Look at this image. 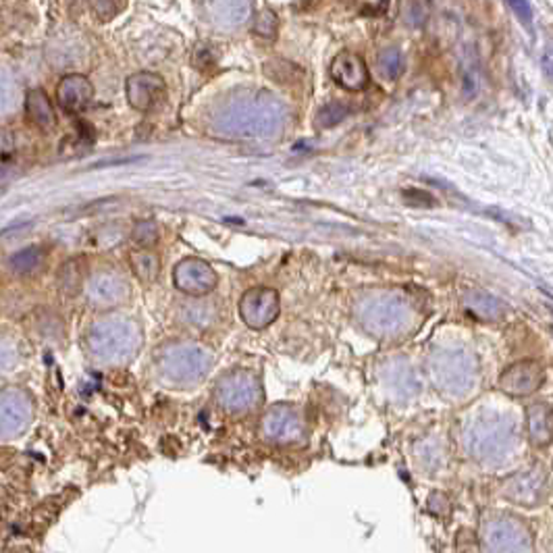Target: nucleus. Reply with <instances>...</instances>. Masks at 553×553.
I'll use <instances>...</instances> for the list:
<instances>
[{
    "instance_id": "nucleus-1",
    "label": "nucleus",
    "mask_w": 553,
    "mask_h": 553,
    "mask_svg": "<svg viewBox=\"0 0 553 553\" xmlns=\"http://www.w3.org/2000/svg\"><path fill=\"white\" fill-rule=\"evenodd\" d=\"M285 107L270 92H254L227 104L214 119V129L225 138H273L285 123Z\"/></svg>"
},
{
    "instance_id": "nucleus-2",
    "label": "nucleus",
    "mask_w": 553,
    "mask_h": 553,
    "mask_svg": "<svg viewBox=\"0 0 553 553\" xmlns=\"http://www.w3.org/2000/svg\"><path fill=\"white\" fill-rule=\"evenodd\" d=\"M85 352L92 360L107 366L132 362L144 346V335L133 318L107 315L90 325L84 337Z\"/></svg>"
},
{
    "instance_id": "nucleus-3",
    "label": "nucleus",
    "mask_w": 553,
    "mask_h": 553,
    "mask_svg": "<svg viewBox=\"0 0 553 553\" xmlns=\"http://www.w3.org/2000/svg\"><path fill=\"white\" fill-rule=\"evenodd\" d=\"M518 444L514 422L506 416H478L464 431L466 452L483 464H501Z\"/></svg>"
},
{
    "instance_id": "nucleus-4",
    "label": "nucleus",
    "mask_w": 553,
    "mask_h": 553,
    "mask_svg": "<svg viewBox=\"0 0 553 553\" xmlns=\"http://www.w3.org/2000/svg\"><path fill=\"white\" fill-rule=\"evenodd\" d=\"M155 365L173 385H194L211 371L212 354L194 341H169L156 349Z\"/></svg>"
},
{
    "instance_id": "nucleus-5",
    "label": "nucleus",
    "mask_w": 553,
    "mask_h": 553,
    "mask_svg": "<svg viewBox=\"0 0 553 553\" xmlns=\"http://www.w3.org/2000/svg\"><path fill=\"white\" fill-rule=\"evenodd\" d=\"M358 318L368 333L377 337H393L410 327L414 310L408 300L399 296H373L358 304Z\"/></svg>"
},
{
    "instance_id": "nucleus-6",
    "label": "nucleus",
    "mask_w": 553,
    "mask_h": 553,
    "mask_svg": "<svg viewBox=\"0 0 553 553\" xmlns=\"http://www.w3.org/2000/svg\"><path fill=\"white\" fill-rule=\"evenodd\" d=\"M262 397L260 381L254 373L244 371V368L223 374L214 387V399L229 414H245V412L256 410L262 404Z\"/></svg>"
},
{
    "instance_id": "nucleus-7",
    "label": "nucleus",
    "mask_w": 553,
    "mask_h": 553,
    "mask_svg": "<svg viewBox=\"0 0 553 553\" xmlns=\"http://www.w3.org/2000/svg\"><path fill=\"white\" fill-rule=\"evenodd\" d=\"M483 553H533L531 531L514 516H495L483 525Z\"/></svg>"
},
{
    "instance_id": "nucleus-8",
    "label": "nucleus",
    "mask_w": 553,
    "mask_h": 553,
    "mask_svg": "<svg viewBox=\"0 0 553 553\" xmlns=\"http://www.w3.org/2000/svg\"><path fill=\"white\" fill-rule=\"evenodd\" d=\"M431 374L435 385L447 396H462L472 387V362L462 352H439L431 360Z\"/></svg>"
},
{
    "instance_id": "nucleus-9",
    "label": "nucleus",
    "mask_w": 553,
    "mask_h": 553,
    "mask_svg": "<svg viewBox=\"0 0 553 553\" xmlns=\"http://www.w3.org/2000/svg\"><path fill=\"white\" fill-rule=\"evenodd\" d=\"M85 293H88L90 304L94 309L113 310L127 304V300L132 298V285H129V281L119 270L100 268L92 276H88Z\"/></svg>"
},
{
    "instance_id": "nucleus-10",
    "label": "nucleus",
    "mask_w": 553,
    "mask_h": 553,
    "mask_svg": "<svg viewBox=\"0 0 553 553\" xmlns=\"http://www.w3.org/2000/svg\"><path fill=\"white\" fill-rule=\"evenodd\" d=\"M34 419L32 397L23 389L0 391V439H15L26 433Z\"/></svg>"
},
{
    "instance_id": "nucleus-11",
    "label": "nucleus",
    "mask_w": 553,
    "mask_h": 553,
    "mask_svg": "<svg viewBox=\"0 0 553 553\" xmlns=\"http://www.w3.org/2000/svg\"><path fill=\"white\" fill-rule=\"evenodd\" d=\"M279 293L273 287H252L239 300V317L250 329L262 331L279 317Z\"/></svg>"
},
{
    "instance_id": "nucleus-12",
    "label": "nucleus",
    "mask_w": 553,
    "mask_h": 553,
    "mask_svg": "<svg viewBox=\"0 0 553 553\" xmlns=\"http://www.w3.org/2000/svg\"><path fill=\"white\" fill-rule=\"evenodd\" d=\"M173 281H175L177 290H180L181 293H186V296L204 298L211 292H214V287H217L219 284V276L206 260L189 256L175 264Z\"/></svg>"
},
{
    "instance_id": "nucleus-13",
    "label": "nucleus",
    "mask_w": 553,
    "mask_h": 553,
    "mask_svg": "<svg viewBox=\"0 0 553 553\" xmlns=\"http://www.w3.org/2000/svg\"><path fill=\"white\" fill-rule=\"evenodd\" d=\"M125 94L129 107L140 110V113H148L164 100L167 85H164V79L158 73L138 71L127 77Z\"/></svg>"
},
{
    "instance_id": "nucleus-14",
    "label": "nucleus",
    "mask_w": 553,
    "mask_h": 553,
    "mask_svg": "<svg viewBox=\"0 0 553 553\" xmlns=\"http://www.w3.org/2000/svg\"><path fill=\"white\" fill-rule=\"evenodd\" d=\"M262 435L275 444H293L304 435L302 416L292 405H273L262 419Z\"/></svg>"
},
{
    "instance_id": "nucleus-15",
    "label": "nucleus",
    "mask_w": 553,
    "mask_h": 553,
    "mask_svg": "<svg viewBox=\"0 0 553 553\" xmlns=\"http://www.w3.org/2000/svg\"><path fill=\"white\" fill-rule=\"evenodd\" d=\"M545 371L539 362H518L501 373L500 389L512 397L531 396L543 385Z\"/></svg>"
},
{
    "instance_id": "nucleus-16",
    "label": "nucleus",
    "mask_w": 553,
    "mask_h": 553,
    "mask_svg": "<svg viewBox=\"0 0 553 553\" xmlns=\"http://www.w3.org/2000/svg\"><path fill=\"white\" fill-rule=\"evenodd\" d=\"M503 495L512 503H520V506L533 508L545 501L547 497V477L541 470H528L522 475H516L509 478L503 487Z\"/></svg>"
},
{
    "instance_id": "nucleus-17",
    "label": "nucleus",
    "mask_w": 553,
    "mask_h": 553,
    "mask_svg": "<svg viewBox=\"0 0 553 553\" xmlns=\"http://www.w3.org/2000/svg\"><path fill=\"white\" fill-rule=\"evenodd\" d=\"M331 76L337 84L341 85L343 90L349 92H360L365 90L368 82H371V76H368V67L365 63V59L356 52H340L333 59V65H331Z\"/></svg>"
},
{
    "instance_id": "nucleus-18",
    "label": "nucleus",
    "mask_w": 553,
    "mask_h": 553,
    "mask_svg": "<svg viewBox=\"0 0 553 553\" xmlns=\"http://www.w3.org/2000/svg\"><path fill=\"white\" fill-rule=\"evenodd\" d=\"M57 98L59 104L69 113H82L94 98V85L90 84L88 77L79 76V73H71L65 76L57 85Z\"/></svg>"
},
{
    "instance_id": "nucleus-19",
    "label": "nucleus",
    "mask_w": 553,
    "mask_h": 553,
    "mask_svg": "<svg viewBox=\"0 0 553 553\" xmlns=\"http://www.w3.org/2000/svg\"><path fill=\"white\" fill-rule=\"evenodd\" d=\"M526 433L534 447H547L553 441V408L534 404L526 410Z\"/></svg>"
},
{
    "instance_id": "nucleus-20",
    "label": "nucleus",
    "mask_w": 553,
    "mask_h": 553,
    "mask_svg": "<svg viewBox=\"0 0 553 553\" xmlns=\"http://www.w3.org/2000/svg\"><path fill=\"white\" fill-rule=\"evenodd\" d=\"M26 113L28 119L32 121L36 127L42 129V132H52V129L57 127V113H54L51 98H48L44 90L36 88L28 92Z\"/></svg>"
},
{
    "instance_id": "nucleus-21",
    "label": "nucleus",
    "mask_w": 553,
    "mask_h": 553,
    "mask_svg": "<svg viewBox=\"0 0 553 553\" xmlns=\"http://www.w3.org/2000/svg\"><path fill=\"white\" fill-rule=\"evenodd\" d=\"M129 264H132L133 275L142 284L152 285L158 279V275H161V256H158L156 250L133 248L129 252Z\"/></svg>"
},
{
    "instance_id": "nucleus-22",
    "label": "nucleus",
    "mask_w": 553,
    "mask_h": 553,
    "mask_svg": "<svg viewBox=\"0 0 553 553\" xmlns=\"http://www.w3.org/2000/svg\"><path fill=\"white\" fill-rule=\"evenodd\" d=\"M212 21L225 28H236L248 20L252 13L250 3H208L204 4Z\"/></svg>"
},
{
    "instance_id": "nucleus-23",
    "label": "nucleus",
    "mask_w": 553,
    "mask_h": 553,
    "mask_svg": "<svg viewBox=\"0 0 553 553\" xmlns=\"http://www.w3.org/2000/svg\"><path fill=\"white\" fill-rule=\"evenodd\" d=\"M84 281H88V279H85V267H84L82 258H73V260L65 262L63 267L59 268L57 284L63 296H69V298L77 296V293L82 292Z\"/></svg>"
},
{
    "instance_id": "nucleus-24",
    "label": "nucleus",
    "mask_w": 553,
    "mask_h": 553,
    "mask_svg": "<svg viewBox=\"0 0 553 553\" xmlns=\"http://www.w3.org/2000/svg\"><path fill=\"white\" fill-rule=\"evenodd\" d=\"M466 306H469L472 315L485 318V321H500V318L506 315V309H503L500 300L489 296V293H485L481 290L470 292L469 296H466Z\"/></svg>"
},
{
    "instance_id": "nucleus-25",
    "label": "nucleus",
    "mask_w": 553,
    "mask_h": 553,
    "mask_svg": "<svg viewBox=\"0 0 553 553\" xmlns=\"http://www.w3.org/2000/svg\"><path fill=\"white\" fill-rule=\"evenodd\" d=\"M46 262V250L40 248V245H29V248H23L17 252V254L11 256V270L17 275H34L44 267Z\"/></svg>"
},
{
    "instance_id": "nucleus-26",
    "label": "nucleus",
    "mask_w": 553,
    "mask_h": 553,
    "mask_svg": "<svg viewBox=\"0 0 553 553\" xmlns=\"http://www.w3.org/2000/svg\"><path fill=\"white\" fill-rule=\"evenodd\" d=\"M158 237H161V231H158V225L155 220H138V223L133 225L132 242L135 248L155 250Z\"/></svg>"
},
{
    "instance_id": "nucleus-27",
    "label": "nucleus",
    "mask_w": 553,
    "mask_h": 553,
    "mask_svg": "<svg viewBox=\"0 0 553 553\" xmlns=\"http://www.w3.org/2000/svg\"><path fill=\"white\" fill-rule=\"evenodd\" d=\"M379 69L383 73V77L391 79V82H396V79L402 76L404 60L397 48H387V51L379 54Z\"/></svg>"
},
{
    "instance_id": "nucleus-28",
    "label": "nucleus",
    "mask_w": 553,
    "mask_h": 553,
    "mask_svg": "<svg viewBox=\"0 0 553 553\" xmlns=\"http://www.w3.org/2000/svg\"><path fill=\"white\" fill-rule=\"evenodd\" d=\"M348 115H349V107H346V104L329 102V104H325L321 110H318L317 127H321V129L333 127V125H337V123H341L343 119H346Z\"/></svg>"
},
{
    "instance_id": "nucleus-29",
    "label": "nucleus",
    "mask_w": 553,
    "mask_h": 553,
    "mask_svg": "<svg viewBox=\"0 0 553 553\" xmlns=\"http://www.w3.org/2000/svg\"><path fill=\"white\" fill-rule=\"evenodd\" d=\"M276 29H279V20H276V15L270 9H262L254 17V34L260 36V38L273 40L276 36Z\"/></svg>"
},
{
    "instance_id": "nucleus-30",
    "label": "nucleus",
    "mask_w": 553,
    "mask_h": 553,
    "mask_svg": "<svg viewBox=\"0 0 553 553\" xmlns=\"http://www.w3.org/2000/svg\"><path fill=\"white\" fill-rule=\"evenodd\" d=\"M127 4L125 3H113V0H100V3H92L90 9L94 11L96 20L98 21H110L115 20L116 15L121 13V11H125Z\"/></svg>"
},
{
    "instance_id": "nucleus-31",
    "label": "nucleus",
    "mask_w": 553,
    "mask_h": 553,
    "mask_svg": "<svg viewBox=\"0 0 553 553\" xmlns=\"http://www.w3.org/2000/svg\"><path fill=\"white\" fill-rule=\"evenodd\" d=\"M11 100H13V84H11V77L0 71V113L11 107Z\"/></svg>"
},
{
    "instance_id": "nucleus-32",
    "label": "nucleus",
    "mask_w": 553,
    "mask_h": 553,
    "mask_svg": "<svg viewBox=\"0 0 553 553\" xmlns=\"http://www.w3.org/2000/svg\"><path fill=\"white\" fill-rule=\"evenodd\" d=\"M509 7H512L516 13H518V17L522 21H526V23H531V15H533V9H531V4L528 3H525V0H522V3H509Z\"/></svg>"
},
{
    "instance_id": "nucleus-33",
    "label": "nucleus",
    "mask_w": 553,
    "mask_h": 553,
    "mask_svg": "<svg viewBox=\"0 0 553 553\" xmlns=\"http://www.w3.org/2000/svg\"><path fill=\"white\" fill-rule=\"evenodd\" d=\"M541 63H543V69L547 76L553 79V46H547L543 57H541Z\"/></svg>"
},
{
    "instance_id": "nucleus-34",
    "label": "nucleus",
    "mask_w": 553,
    "mask_h": 553,
    "mask_svg": "<svg viewBox=\"0 0 553 553\" xmlns=\"http://www.w3.org/2000/svg\"><path fill=\"white\" fill-rule=\"evenodd\" d=\"M387 9H389V4H385V3L365 4V15H383Z\"/></svg>"
}]
</instances>
